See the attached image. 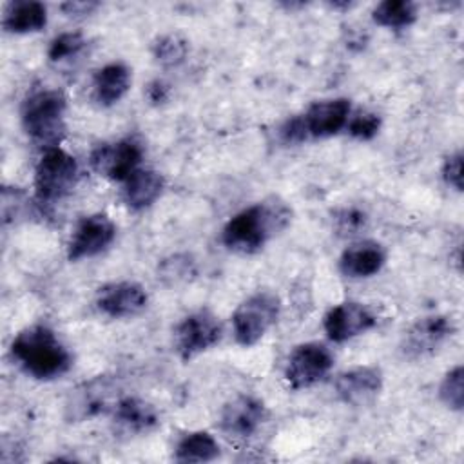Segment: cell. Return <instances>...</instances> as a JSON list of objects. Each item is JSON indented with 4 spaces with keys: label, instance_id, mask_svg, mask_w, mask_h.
I'll return each mask as SVG.
<instances>
[{
    "label": "cell",
    "instance_id": "8fae6325",
    "mask_svg": "<svg viewBox=\"0 0 464 464\" xmlns=\"http://www.w3.org/2000/svg\"><path fill=\"white\" fill-rule=\"evenodd\" d=\"M116 237V227L107 214H89L78 221L67 246L69 261L98 256Z\"/></svg>",
    "mask_w": 464,
    "mask_h": 464
},
{
    "label": "cell",
    "instance_id": "f1b7e54d",
    "mask_svg": "<svg viewBox=\"0 0 464 464\" xmlns=\"http://www.w3.org/2000/svg\"><path fill=\"white\" fill-rule=\"evenodd\" d=\"M442 178L455 190H462V152L450 154L442 163Z\"/></svg>",
    "mask_w": 464,
    "mask_h": 464
},
{
    "label": "cell",
    "instance_id": "8992f818",
    "mask_svg": "<svg viewBox=\"0 0 464 464\" xmlns=\"http://www.w3.org/2000/svg\"><path fill=\"white\" fill-rule=\"evenodd\" d=\"M279 297L272 292H256L232 314L234 337L241 346H252L265 337L279 317Z\"/></svg>",
    "mask_w": 464,
    "mask_h": 464
},
{
    "label": "cell",
    "instance_id": "7402d4cb",
    "mask_svg": "<svg viewBox=\"0 0 464 464\" xmlns=\"http://www.w3.org/2000/svg\"><path fill=\"white\" fill-rule=\"evenodd\" d=\"M219 457L218 440L207 431H190L176 444L174 459L178 462H210Z\"/></svg>",
    "mask_w": 464,
    "mask_h": 464
},
{
    "label": "cell",
    "instance_id": "3957f363",
    "mask_svg": "<svg viewBox=\"0 0 464 464\" xmlns=\"http://www.w3.org/2000/svg\"><path fill=\"white\" fill-rule=\"evenodd\" d=\"M65 96L58 89H36L25 96L20 120L25 134L45 149L58 147L65 134Z\"/></svg>",
    "mask_w": 464,
    "mask_h": 464
},
{
    "label": "cell",
    "instance_id": "6da1fadb",
    "mask_svg": "<svg viewBox=\"0 0 464 464\" xmlns=\"http://www.w3.org/2000/svg\"><path fill=\"white\" fill-rule=\"evenodd\" d=\"M290 207L277 199H265L254 203L228 219L223 228V245L237 254H254L261 250L266 241L290 225Z\"/></svg>",
    "mask_w": 464,
    "mask_h": 464
},
{
    "label": "cell",
    "instance_id": "52a82bcc",
    "mask_svg": "<svg viewBox=\"0 0 464 464\" xmlns=\"http://www.w3.org/2000/svg\"><path fill=\"white\" fill-rule=\"evenodd\" d=\"M120 399L118 381L109 375H98L71 390L65 402V417L71 422L87 420L100 413L112 411Z\"/></svg>",
    "mask_w": 464,
    "mask_h": 464
},
{
    "label": "cell",
    "instance_id": "4316f807",
    "mask_svg": "<svg viewBox=\"0 0 464 464\" xmlns=\"http://www.w3.org/2000/svg\"><path fill=\"white\" fill-rule=\"evenodd\" d=\"M346 129H348L350 136H353L357 140H372L381 129V116L375 112H370V111L357 112L355 116H352L348 120Z\"/></svg>",
    "mask_w": 464,
    "mask_h": 464
},
{
    "label": "cell",
    "instance_id": "603a6c76",
    "mask_svg": "<svg viewBox=\"0 0 464 464\" xmlns=\"http://www.w3.org/2000/svg\"><path fill=\"white\" fill-rule=\"evenodd\" d=\"M372 18L377 25L388 29L410 27L417 20V5L408 0H384L375 5Z\"/></svg>",
    "mask_w": 464,
    "mask_h": 464
},
{
    "label": "cell",
    "instance_id": "5b68a950",
    "mask_svg": "<svg viewBox=\"0 0 464 464\" xmlns=\"http://www.w3.org/2000/svg\"><path fill=\"white\" fill-rule=\"evenodd\" d=\"M78 178L74 156L60 147L45 149L34 169V192L38 201L53 203L65 198Z\"/></svg>",
    "mask_w": 464,
    "mask_h": 464
},
{
    "label": "cell",
    "instance_id": "9a60e30c",
    "mask_svg": "<svg viewBox=\"0 0 464 464\" xmlns=\"http://www.w3.org/2000/svg\"><path fill=\"white\" fill-rule=\"evenodd\" d=\"M147 292L134 281L107 283L98 290L96 304L109 317H132L147 306Z\"/></svg>",
    "mask_w": 464,
    "mask_h": 464
},
{
    "label": "cell",
    "instance_id": "cb8c5ba5",
    "mask_svg": "<svg viewBox=\"0 0 464 464\" xmlns=\"http://www.w3.org/2000/svg\"><path fill=\"white\" fill-rule=\"evenodd\" d=\"M152 54L158 63L165 67H176L185 62L188 54V42L178 33L161 34L152 44Z\"/></svg>",
    "mask_w": 464,
    "mask_h": 464
},
{
    "label": "cell",
    "instance_id": "5bb4252c",
    "mask_svg": "<svg viewBox=\"0 0 464 464\" xmlns=\"http://www.w3.org/2000/svg\"><path fill=\"white\" fill-rule=\"evenodd\" d=\"M265 419V404L254 395H236L230 399L219 417L221 430L236 439H246L254 435Z\"/></svg>",
    "mask_w": 464,
    "mask_h": 464
},
{
    "label": "cell",
    "instance_id": "83f0119b",
    "mask_svg": "<svg viewBox=\"0 0 464 464\" xmlns=\"http://www.w3.org/2000/svg\"><path fill=\"white\" fill-rule=\"evenodd\" d=\"M366 214L357 210V208H343L335 214L334 218V225L339 236L343 237H352L357 236L361 230H364L366 227Z\"/></svg>",
    "mask_w": 464,
    "mask_h": 464
},
{
    "label": "cell",
    "instance_id": "44dd1931",
    "mask_svg": "<svg viewBox=\"0 0 464 464\" xmlns=\"http://www.w3.org/2000/svg\"><path fill=\"white\" fill-rule=\"evenodd\" d=\"M47 24V7L34 0L9 2L4 9L2 27L13 34H27L44 29Z\"/></svg>",
    "mask_w": 464,
    "mask_h": 464
},
{
    "label": "cell",
    "instance_id": "e0dca14e",
    "mask_svg": "<svg viewBox=\"0 0 464 464\" xmlns=\"http://www.w3.org/2000/svg\"><path fill=\"white\" fill-rule=\"evenodd\" d=\"M386 263V250L377 241L350 245L339 257V270L350 279H364L377 274Z\"/></svg>",
    "mask_w": 464,
    "mask_h": 464
},
{
    "label": "cell",
    "instance_id": "f546056e",
    "mask_svg": "<svg viewBox=\"0 0 464 464\" xmlns=\"http://www.w3.org/2000/svg\"><path fill=\"white\" fill-rule=\"evenodd\" d=\"M98 2H65L60 5V9L67 14V16H89L94 9H98Z\"/></svg>",
    "mask_w": 464,
    "mask_h": 464
},
{
    "label": "cell",
    "instance_id": "2e32d148",
    "mask_svg": "<svg viewBox=\"0 0 464 464\" xmlns=\"http://www.w3.org/2000/svg\"><path fill=\"white\" fill-rule=\"evenodd\" d=\"M334 386L343 402L361 406L377 397L382 388V373L375 366H353L339 373Z\"/></svg>",
    "mask_w": 464,
    "mask_h": 464
},
{
    "label": "cell",
    "instance_id": "4fadbf2b",
    "mask_svg": "<svg viewBox=\"0 0 464 464\" xmlns=\"http://www.w3.org/2000/svg\"><path fill=\"white\" fill-rule=\"evenodd\" d=\"M375 323L377 319L370 312V308L355 301H344L332 306L323 319L324 332L334 343H344L348 339H353L373 328Z\"/></svg>",
    "mask_w": 464,
    "mask_h": 464
},
{
    "label": "cell",
    "instance_id": "277c9868",
    "mask_svg": "<svg viewBox=\"0 0 464 464\" xmlns=\"http://www.w3.org/2000/svg\"><path fill=\"white\" fill-rule=\"evenodd\" d=\"M352 112L348 98H330L312 103L303 114L290 118L281 127V136L288 143L308 138H328L346 127Z\"/></svg>",
    "mask_w": 464,
    "mask_h": 464
},
{
    "label": "cell",
    "instance_id": "9c48e42d",
    "mask_svg": "<svg viewBox=\"0 0 464 464\" xmlns=\"http://www.w3.org/2000/svg\"><path fill=\"white\" fill-rule=\"evenodd\" d=\"M334 366L332 352L315 341L297 344L286 362L285 377L290 388L303 390L310 388L328 375Z\"/></svg>",
    "mask_w": 464,
    "mask_h": 464
},
{
    "label": "cell",
    "instance_id": "ba28073f",
    "mask_svg": "<svg viewBox=\"0 0 464 464\" xmlns=\"http://www.w3.org/2000/svg\"><path fill=\"white\" fill-rule=\"evenodd\" d=\"M221 339V323L207 308L196 310L181 319L174 332V346L183 361H188L212 346Z\"/></svg>",
    "mask_w": 464,
    "mask_h": 464
},
{
    "label": "cell",
    "instance_id": "ac0fdd59",
    "mask_svg": "<svg viewBox=\"0 0 464 464\" xmlns=\"http://www.w3.org/2000/svg\"><path fill=\"white\" fill-rule=\"evenodd\" d=\"M112 419L123 433H149L160 422L156 408L140 397H121L112 408Z\"/></svg>",
    "mask_w": 464,
    "mask_h": 464
},
{
    "label": "cell",
    "instance_id": "484cf974",
    "mask_svg": "<svg viewBox=\"0 0 464 464\" xmlns=\"http://www.w3.org/2000/svg\"><path fill=\"white\" fill-rule=\"evenodd\" d=\"M83 47H85V38L82 36V33H76V31L62 33L56 38H53V42L49 44L47 58L54 63H60L80 54Z\"/></svg>",
    "mask_w": 464,
    "mask_h": 464
},
{
    "label": "cell",
    "instance_id": "d4e9b609",
    "mask_svg": "<svg viewBox=\"0 0 464 464\" xmlns=\"http://www.w3.org/2000/svg\"><path fill=\"white\" fill-rule=\"evenodd\" d=\"M439 395L440 401L455 411H460L464 406V368L462 364H457L455 368H451L439 388Z\"/></svg>",
    "mask_w": 464,
    "mask_h": 464
},
{
    "label": "cell",
    "instance_id": "ffe728a7",
    "mask_svg": "<svg viewBox=\"0 0 464 464\" xmlns=\"http://www.w3.org/2000/svg\"><path fill=\"white\" fill-rule=\"evenodd\" d=\"M163 187L165 179L160 172L138 169L123 181V201L132 210H143L161 196Z\"/></svg>",
    "mask_w": 464,
    "mask_h": 464
},
{
    "label": "cell",
    "instance_id": "7c38bea8",
    "mask_svg": "<svg viewBox=\"0 0 464 464\" xmlns=\"http://www.w3.org/2000/svg\"><path fill=\"white\" fill-rule=\"evenodd\" d=\"M455 332V326L446 315H426L417 319L402 335L401 352L408 359H419L440 348Z\"/></svg>",
    "mask_w": 464,
    "mask_h": 464
},
{
    "label": "cell",
    "instance_id": "d6986e66",
    "mask_svg": "<svg viewBox=\"0 0 464 464\" xmlns=\"http://www.w3.org/2000/svg\"><path fill=\"white\" fill-rule=\"evenodd\" d=\"M130 87V71L121 62H111L100 67L92 78V92L94 100L103 105L118 103Z\"/></svg>",
    "mask_w": 464,
    "mask_h": 464
},
{
    "label": "cell",
    "instance_id": "30bf717a",
    "mask_svg": "<svg viewBox=\"0 0 464 464\" xmlns=\"http://www.w3.org/2000/svg\"><path fill=\"white\" fill-rule=\"evenodd\" d=\"M141 156V145L132 138H125L116 143L98 145L91 152L89 161L100 176L123 183L132 172L138 170Z\"/></svg>",
    "mask_w": 464,
    "mask_h": 464
},
{
    "label": "cell",
    "instance_id": "4dcf8cb0",
    "mask_svg": "<svg viewBox=\"0 0 464 464\" xmlns=\"http://www.w3.org/2000/svg\"><path fill=\"white\" fill-rule=\"evenodd\" d=\"M147 96L152 103H163L169 98V87L163 82L156 80L147 87Z\"/></svg>",
    "mask_w": 464,
    "mask_h": 464
},
{
    "label": "cell",
    "instance_id": "7a4b0ae2",
    "mask_svg": "<svg viewBox=\"0 0 464 464\" xmlns=\"http://www.w3.org/2000/svg\"><path fill=\"white\" fill-rule=\"evenodd\" d=\"M9 352L13 361L27 375L40 381L56 379L72 364V355L67 346L45 324H33L18 332Z\"/></svg>",
    "mask_w": 464,
    "mask_h": 464
}]
</instances>
